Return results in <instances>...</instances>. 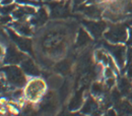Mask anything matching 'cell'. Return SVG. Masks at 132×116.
<instances>
[{
  "label": "cell",
  "mask_w": 132,
  "mask_h": 116,
  "mask_svg": "<svg viewBox=\"0 0 132 116\" xmlns=\"http://www.w3.org/2000/svg\"><path fill=\"white\" fill-rule=\"evenodd\" d=\"M11 2H12V0H3V1H2V3H3L4 5H8V4H11Z\"/></svg>",
  "instance_id": "obj_29"
},
{
  "label": "cell",
  "mask_w": 132,
  "mask_h": 116,
  "mask_svg": "<svg viewBox=\"0 0 132 116\" xmlns=\"http://www.w3.org/2000/svg\"><path fill=\"white\" fill-rule=\"evenodd\" d=\"M6 80L8 83L14 88H22L26 83H27V79L24 76V72L22 69H20L19 67L15 65H9V66L5 67L3 69Z\"/></svg>",
  "instance_id": "obj_1"
},
{
  "label": "cell",
  "mask_w": 132,
  "mask_h": 116,
  "mask_svg": "<svg viewBox=\"0 0 132 116\" xmlns=\"http://www.w3.org/2000/svg\"><path fill=\"white\" fill-rule=\"evenodd\" d=\"M81 113L85 115L90 116H100L102 112H100L99 104L96 100L92 97H88L83 103V106L81 108Z\"/></svg>",
  "instance_id": "obj_9"
},
{
  "label": "cell",
  "mask_w": 132,
  "mask_h": 116,
  "mask_svg": "<svg viewBox=\"0 0 132 116\" xmlns=\"http://www.w3.org/2000/svg\"><path fill=\"white\" fill-rule=\"evenodd\" d=\"M85 0H74V5L77 6V5H80L81 3H83Z\"/></svg>",
  "instance_id": "obj_28"
},
{
  "label": "cell",
  "mask_w": 132,
  "mask_h": 116,
  "mask_svg": "<svg viewBox=\"0 0 132 116\" xmlns=\"http://www.w3.org/2000/svg\"><path fill=\"white\" fill-rule=\"evenodd\" d=\"M107 41H109L112 44H119L123 43L127 40V31L126 27L121 24L110 25L109 29L104 34Z\"/></svg>",
  "instance_id": "obj_3"
},
{
  "label": "cell",
  "mask_w": 132,
  "mask_h": 116,
  "mask_svg": "<svg viewBox=\"0 0 132 116\" xmlns=\"http://www.w3.org/2000/svg\"><path fill=\"white\" fill-rule=\"evenodd\" d=\"M35 13V9L33 7H30V6H24V7H19L17 8L16 10L13 11V14L14 17L20 19V18H23L27 16H32Z\"/></svg>",
  "instance_id": "obj_18"
},
{
  "label": "cell",
  "mask_w": 132,
  "mask_h": 116,
  "mask_svg": "<svg viewBox=\"0 0 132 116\" xmlns=\"http://www.w3.org/2000/svg\"><path fill=\"white\" fill-rule=\"evenodd\" d=\"M83 26L94 38L99 39L108 28L107 22L102 20H83Z\"/></svg>",
  "instance_id": "obj_5"
},
{
  "label": "cell",
  "mask_w": 132,
  "mask_h": 116,
  "mask_svg": "<svg viewBox=\"0 0 132 116\" xmlns=\"http://www.w3.org/2000/svg\"><path fill=\"white\" fill-rule=\"evenodd\" d=\"M92 93L94 96L99 97L104 94V86L100 83H95L92 86Z\"/></svg>",
  "instance_id": "obj_22"
},
{
  "label": "cell",
  "mask_w": 132,
  "mask_h": 116,
  "mask_svg": "<svg viewBox=\"0 0 132 116\" xmlns=\"http://www.w3.org/2000/svg\"><path fill=\"white\" fill-rule=\"evenodd\" d=\"M56 71H58L59 73H62V74H66L68 73V71L70 70V62L68 60H63L59 63L56 64L55 66Z\"/></svg>",
  "instance_id": "obj_20"
},
{
  "label": "cell",
  "mask_w": 132,
  "mask_h": 116,
  "mask_svg": "<svg viewBox=\"0 0 132 116\" xmlns=\"http://www.w3.org/2000/svg\"><path fill=\"white\" fill-rule=\"evenodd\" d=\"M3 55H4V50H3V48H2V46L0 45V58H1Z\"/></svg>",
  "instance_id": "obj_30"
},
{
  "label": "cell",
  "mask_w": 132,
  "mask_h": 116,
  "mask_svg": "<svg viewBox=\"0 0 132 116\" xmlns=\"http://www.w3.org/2000/svg\"><path fill=\"white\" fill-rule=\"evenodd\" d=\"M48 82H49V86L52 89H57V88H60L62 86L61 78L58 75H53V76L49 78Z\"/></svg>",
  "instance_id": "obj_21"
},
{
  "label": "cell",
  "mask_w": 132,
  "mask_h": 116,
  "mask_svg": "<svg viewBox=\"0 0 132 116\" xmlns=\"http://www.w3.org/2000/svg\"><path fill=\"white\" fill-rule=\"evenodd\" d=\"M8 34L11 38V40L15 43L17 47L21 51H26L29 53H33V47H32V40L26 37H20L14 33L11 30H8Z\"/></svg>",
  "instance_id": "obj_7"
},
{
  "label": "cell",
  "mask_w": 132,
  "mask_h": 116,
  "mask_svg": "<svg viewBox=\"0 0 132 116\" xmlns=\"http://www.w3.org/2000/svg\"><path fill=\"white\" fill-rule=\"evenodd\" d=\"M27 57L24 54L15 48L13 45H9L7 47L6 51V57H5V62L8 64H16V63H21Z\"/></svg>",
  "instance_id": "obj_6"
},
{
  "label": "cell",
  "mask_w": 132,
  "mask_h": 116,
  "mask_svg": "<svg viewBox=\"0 0 132 116\" xmlns=\"http://www.w3.org/2000/svg\"><path fill=\"white\" fill-rule=\"evenodd\" d=\"M83 105V97H82V92L78 91L75 93V95L70 99L69 105H68V109L70 111H76L78 110L81 106Z\"/></svg>",
  "instance_id": "obj_13"
},
{
  "label": "cell",
  "mask_w": 132,
  "mask_h": 116,
  "mask_svg": "<svg viewBox=\"0 0 132 116\" xmlns=\"http://www.w3.org/2000/svg\"><path fill=\"white\" fill-rule=\"evenodd\" d=\"M104 116H117V113H116L114 110H109Z\"/></svg>",
  "instance_id": "obj_27"
},
{
  "label": "cell",
  "mask_w": 132,
  "mask_h": 116,
  "mask_svg": "<svg viewBox=\"0 0 132 116\" xmlns=\"http://www.w3.org/2000/svg\"><path fill=\"white\" fill-rule=\"evenodd\" d=\"M118 90L120 91L121 94L127 95L131 92L132 90V83L128 78H122L118 82Z\"/></svg>",
  "instance_id": "obj_16"
},
{
  "label": "cell",
  "mask_w": 132,
  "mask_h": 116,
  "mask_svg": "<svg viewBox=\"0 0 132 116\" xmlns=\"http://www.w3.org/2000/svg\"><path fill=\"white\" fill-rule=\"evenodd\" d=\"M46 91V83L41 79H34L27 84L24 95L30 101H38L41 99Z\"/></svg>",
  "instance_id": "obj_2"
},
{
  "label": "cell",
  "mask_w": 132,
  "mask_h": 116,
  "mask_svg": "<svg viewBox=\"0 0 132 116\" xmlns=\"http://www.w3.org/2000/svg\"><path fill=\"white\" fill-rule=\"evenodd\" d=\"M130 99H131V103H132V95H131V97H130Z\"/></svg>",
  "instance_id": "obj_32"
},
{
  "label": "cell",
  "mask_w": 132,
  "mask_h": 116,
  "mask_svg": "<svg viewBox=\"0 0 132 116\" xmlns=\"http://www.w3.org/2000/svg\"><path fill=\"white\" fill-rule=\"evenodd\" d=\"M131 116H132V115H131Z\"/></svg>",
  "instance_id": "obj_33"
},
{
  "label": "cell",
  "mask_w": 132,
  "mask_h": 116,
  "mask_svg": "<svg viewBox=\"0 0 132 116\" xmlns=\"http://www.w3.org/2000/svg\"><path fill=\"white\" fill-rule=\"evenodd\" d=\"M117 112L120 116L132 115V103L129 101H120L117 103Z\"/></svg>",
  "instance_id": "obj_12"
},
{
  "label": "cell",
  "mask_w": 132,
  "mask_h": 116,
  "mask_svg": "<svg viewBox=\"0 0 132 116\" xmlns=\"http://www.w3.org/2000/svg\"><path fill=\"white\" fill-rule=\"evenodd\" d=\"M47 19H48V13H47V11H46V9L45 8H41L39 11H38V13L34 17V18L32 19V24L35 25V26H42V25H44L46 21H47Z\"/></svg>",
  "instance_id": "obj_17"
},
{
  "label": "cell",
  "mask_w": 132,
  "mask_h": 116,
  "mask_svg": "<svg viewBox=\"0 0 132 116\" xmlns=\"http://www.w3.org/2000/svg\"><path fill=\"white\" fill-rule=\"evenodd\" d=\"M60 116H74V115L71 114V113H69V112H64V113H62Z\"/></svg>",
  "instance_id": "obj_31"
},
{
  "label": "cell",
  "mask_w": 132,
  "mask_h": 116,
  "mask_svg": "<svg viewBox=\"0 0 132 116\" xmlns=\"http://www.w3.org/2000/svg\"><path fill=\"white\" fill-rule=\"evenodd\" d=\"M126 60H127V65H128V64H132V47L127 51Z\"/></svg>",
  "instance_id": "obj_24"
},
{
  "label": "cell",
  "mask_w": 132,
  "mask_h": 116,
  "mask_svg": "<svg viewBox=\"0 0 132 116\" xmlns=\"http://www.w3.org/2000/svg\"><path fill=\"white\" fill-rule=\"evenodd\" d=\"M51 9V14L54 17H64L68 13V3H64L63 1L52 2L49 4Z\"/></svg>",
  "instance_id": "obj_10"
},
{
  "label": "cell",
  "mask_w": 132,
  "mask_h": 116,
  "mask_svg": "<svg viewBox=\"0 0 132 116\" xmlns=\"http://www.w3.org/2000/svg\"><path fill=\"white\" fill-rule=\"evenodd\" d=\"M104 47L107 50L115 59L116 63L118 64L119 67L124 66L125 60H126V54L127 51L126 48L122 45L119 44H108V43H104Z\"/></svg>",
  "instance_id": "obj_4"
},
{
  "label": "cell",
  "mask_w": 132,
  "mask_h": 116,
  "mask_svg": "<svg viewBox=\"0 0 132 116\" xmlns=\"http://www.w3.org/2000/svg\"><path fill=\"white\" fill-rule=\"evenodd\" d=\"M21 69L23 70L24 73L29 74V75H33L37 76L40 74V70L37 67V65L34 63V61L31 58H26L22 62H21Z\"/></svg>",
  "instance_id": "obj_11"
},
{
  "label": "cell",
  "mask_w": 132,
  "mask_h": 116,
  "mask_svg": "<svg viewBox=\"0 0 132 116\" xmlns=\"http://www.w3.org/2000/svg\"><path fill=\"white\" fill-rule=\"evenodd\" d=\"M90 42H92V38L88 35V33L86 31H84L83 29H80L78 31V35H77V38H76V45H77V47H85Z\"/></svg>",
  "instance_id": "obj_14"
},
{
  "label": "cell",
  "mask_w": 132,
  "mask_h": 116,
  "mask_svg": "<svg viewBox=\"0 0 132 116\" xmlns=\"http://www.w3.org/2000/svg\"><path fill=\"white\" fill-rule=\"evenodd\" d=\"M41 111L46 115H52L57 111V100L53 93H49L41 105Z\"/></svg>",
  "instance_id": "obj_8"
},
{
  "label": "cell",
  "mask_w": 132,
  "mask_h": 116,
  "mask_svg": "<svg viewBox=\"0 0 132 116\" xmlns=\"http://www.w3.org/2000/svg\"><path fill=\"white\" fill-rule=\"evenodd\" d=\"M127 44L129 46H132V29H130V31H129V37L127 40Z\"/></svg>",
  "instance_id": "obj_26"
},
{
  "label": "cell",
  "mask_w": 132,
  "mask_h": 116,
  "mask_svg": "<svg viewBox=\"0 0 132 116\" xmlns=\"http://www.w3.org/2000/svg\"><path fill=\"white\" fill-rule=\"evenodd\" d=\"M14 11V6L12 4H8V5H4L3 7L0 8V12L3 14V16H8L10 12H13Z\"/></svg>",
  "instance_id": "obj_23"
},
{
  "label": "cell",
  "mask_w": 132,
  "mask_h": 116,
  "mask_svg": "<svg viewBox=\"0 0 132 116\" xmlns=\"http://www.w3.org/2000/svg\"><path fill=\"white\" fill-rule=\"evenodd\" d=\"M15 30H16L18 33H20L21 35L28 37V36H31L33 34V31L31 29V27L29 25H26V24H16L14 26Z\"/></svg>",
  "instance_id": "obj_19"
},
{
  "label": "cell",
  "mask_w": 132,
  "mask_h": 116,
  "mask_svg": "<svg viewBox=\"0 0 132 116\" xmlns=\"http://www.w3.org/2000/svg\"><path fill=\"white\" fill-rule=\"evenodd\" d=\"M10 20H11V18H10V17H8V16H3L2 14V17H0V22L1 24H7Z\"/></svg>",
  "instance_id": "obj_25"
},
{
  "label": "cell",
  "mask_w": 132,
  "mask_h": 116,
  "mask_svg": "<svg viewBox=\"0 0 132 116\" xmlns=\"http://www.w3.org/2000/svg\"><path fill=\"white\" fill-rule=\"evenodd\" d=\"M82 12L86 17L92 18V19H97V18L101 17L102 9L96 5H89V6H85L83 8Z\"/></svg>",
  "instance_id": "obj_15"
}]
</instances>
